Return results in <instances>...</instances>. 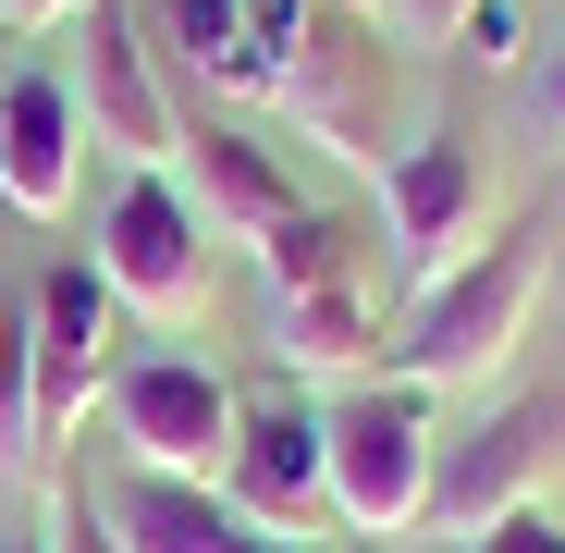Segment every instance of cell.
Returning a JSON list of instances; mask_svg holds the SVG:
<instances>
[{
    "label": "cell",
    "instance_id": "1",
    "mask_svg": "<svg viewBox=\"0 0 565 553\" xmlns=\"http://www.w3.org/2000/svg\"><path fill=\"white\" fill-rule=\"evenodd\" d=\"M541 222H516L504 246H480V258H455L443 284L418 296V320H406V382H480V369H504L516 357V332H529V296H541Z\"/></svg>",
    "mask_w": 565,
    "mask_h": 553
},
{
    "label": "cell",
    "instance_id": "2",
    "mask_svg": "<svg viewBox=\"0 0 565 553\" xmlns=\"http://www.w3.org/2000/svg\"><path fill=\"white\" fill-rule=\"evenodd\" d=\"M430 382H369L356 406H332V517L356 541H394L430 517Z\"/></svg>",
    "mask_w": 565,
    "mask_h": 553
},
{
    "label": "cell",
    "instance_id": "3",
    "mask_svg": "<svg viewBox=\"0 0 565 553\" xmlns=\"http://www.w3.org/2000/svg\"><path fill=\"white\" fill-rule=\"evenodd\" d=\"M99 284H111L124 308L172 320V332L210 308V210L184 198L172 172H124V198H111V222H99Z\"/></svg>",
    "mask_w": 565,
    "mask_h": 553
},
{
    "label": "cell",
    "instance_id": "4",
    "mask_svg": "<svg viewBox=\"0 0 565 553\" xmlns=\"http://www.w3.org/2000/svg\"><path fill=\"white\" fill-rule=\"evenodd\" d=\"M382 99H394V62H382V25L356 0H320L296 62H282V124L320 136L332 160H369L382 172Z\"/></svg>",
    "mask_w": 565,
    "mask_h": 553
},
{
    "label": "cell",
    "instance_id": "5",
    "mask_svg": "<svg viewBox=\"0 0 565 553\" xmlns=\"http://www.w3.org/2000/svg\"><path fill=\"white\" fill-rule=\"evenodd\" d=\"M74 124L124 148L136 172H172L184 124H172V86H160V50L136 25V0H86V74H74Z\"/></svg>",
    "mask_w": 565,
    "mask_h": 553
},
{
    "label": "cell",
    "instance_id": "6",
    "mask_svg": "<svg viewBox=\"0 0 565 553\" xmlns=\"http://www.w3.org/2000/svg\"><path fill=\"white\" fill-rule=\"evenodd\" d=\"M111 430L136 443V468H172V480H222L234 468V394H222V369H198V357L111 369Z\"/></svg>",
    "mask_w": 565,
    "mask_h": 553
},
{
    "label": "cell",
    "instance_id": "7",
    "mask_svg": "<svg viewBox=\"0 0 565 553\" xmlns=\"http://www.w3.org/2000/svg\"><path fill=\"white\" fill-rule=\"evenodd\" d=\"M222 492H234L246 529H282V541H296V529L332 504V418L296 406V394L234 406V468H222Z\"/></svg>",
    "mask_w": 565,
    "mask_h": 553
},
{
    "label": "cell",
    "instance_id": "8",
    "mask_svg": "<svg viewBox=\"0 0 565 553\" xmlns=\"http://www.w3.org/2000/svg\"><path fill=\"white\" fill-rule=\"evenodd\" d=\"M480 184H492V160L467 148V136H418V148L382 160V222H394V258L418 270V284H443V270L467 258Z\"/></svg>",
    "mask_w": 565,
    "mask_h": 553
},
{
    "label": "cell",
    "instance_id": "9",
    "mask_svg": "<svg viewBox=\"0 0 565 553\" xmlns=\"http://www.w3.org/2000/svg\"><path fill=\"white\" fill-rule=\"evenodd\" d=\"M553 430H565V406H504L480 443H443V468H430V529H455V541H480L492 517H516L529 504V480L553 468Z\"/></svg>",
    "mask_w": 565,
    "mask_h": 553
},
{
    "label": "cell",
    "instance_id": "10",
    "mask_svg": "<svg viewBox=\"0 0 565 553\" xmlns=\"http://www.w3.org/2000/svg\"><path fill=\"white\" fill-rule=\"evenodd\" d=\"M74 86L62 74H0V198L25 222H62L74 210Z\"/></svg>",
    "mask_w": 565,
    "mask_h": 553
},
{
    "label": "cell",
    "instance_id": "11",
    "mask_svg": "<svg viewBox=\"0 0 565 553\" xmlns=\"http://www.w3.org/2000/svg\"><path fill=\"white\" fill-rule=\"evenodd\" d=\"M99 517H111V541H124V553H246V517H234V492H222V480L136 468Z\"/></svg>",
    "mask_w": 565,
    "mask_h": 553
},
{
    "label": "cell",
    "instance_id": "12",
    "mask_svg": "<svg viewBox=\"0 0 565 553\" xmlns=\"http://www.w3.org/2000/svg\"><path fill=\"white\" fill-rule=\"evenodd\" d=\"M184 172H198V210L234 222V234H258V246L308 210V198H296V172H282L246 124H198V136H184Z\"/></svg>",
    "mask_w": 565,
    "mask_h": 553
},
{
    "label": "cell",
    "instance_id": "13",
    "mask_svg": "<svg viewBox=\"0 0 565 553\" xmlns=\"http://www.w3.org/2000/svg\"><path fill=\"white\" fill-rule=\"evenodd\" d=\"M148 50H172L184 74H210L222 99H282V62L246 50V0H148Z\"/></svg>",
    "mask_w": 565,
    "mask_h": 553
},
{
    "label": "cell",
    "instance_id": "14",
    "mask_svg": "<svg viewBox=\"0 0 565 553\" xmlns=\"http://www.w3.org/2000/svg\"><path fill=\"white\" fill-rule=\"evenodd\" d=\"M382 357V308H369V284H332V296H296L282 308V369H356Z\"/></svg>",
    "mask_w": 565,
    "mask_h": 553
},
{
    "label": "cell",
    "instance_id": "15",
    "mask_svg": "<svg viewBox=\"0 0 565 553\" xmlns=\"http://www.w3.org/2000/svg\"><path fill=\"white\" fill-rule=\"evenodd\" d=\"M356 246H369V234H356L344 210H296V222H282V234L258 246V258H270V296L296 308V296H332V284H356Z\"/></svg>",
    "mask_w": 565,
    "mask_h": 553
},
{
    "label": "cell",
    "instance_id": "16",
    "mask_svg": "<svg viewBox=\"0 0 565 553\" xmlns=\"http://www.w3.org/2000/svg\"><path fill=\"white\" fill-rule=\"evenodd\" d=\"M38 284H0V430L13 455H38Z\"/></svg>",
    "mask_w": 565,
    "mask_h": 553
},
{
    "label": "cell",
    "instance_id": "17",
    "mask_svg": "<svg viewBox=\"0 0 565 553\" xmlns=\"http://www.w3.org/2000/svg\"><path fill=\"white\" fill-rule=\"evenodd\" d=\"M467 553H565V529H553L541 504H516V517H492V529L467 541Z\"/></svg>",
    "mask_w": 565,
    "mask_h": 553
},
{
    "label": "cell",
    "instance_id": "18",
    "mask_svg": "<svg viewBox=\"0 0 565 553\" xmlns=\"http://www.w3.org/2000/svg\"><path fill=\"white\" fill-rule=\"evenodd\" d=\"M455 38H467V50H480V62H516V0H480V13H467Z\"/></svg>",
    "mask_w": 565,
    "mask_h": 553
},
{
    "label": "cell",
    "instance_id": "19",
    "mask_svg": "<svg viewBox=\"0 0 565 553\" xmlns=\"http://www.w3.org/2000/svg\"><path fill=\"white\" fill-rule=\"evenodd\" d=\"M50 553H124V541H111L99 504H62V517H50Z\"/></svg>",
    "mask_w": 565,
    "mask_h": 553
},
{
    "label": "cell",
    "instance_id": "20",
    "mask_svg": "<svg viewBox=\"0 0 565 553\" xmlns=\"http://www.w3.org/2000/svg\"><path fill=\"white\" fill-rule=\"evenodd\" d=\"M406 13H418V25H430V38H455V25H467V13H480V0H406Z\"/></svg>",
    "mask_w": 565,
    "mask_h": 553
},
{
    "label": "cell",
    "instance_id": "21",
    "mask_svg": "<svg viewBox=\"0 0 565 553\" xmlns=\"http://www.w3.org/2000/svg\"><path fill=\"white\" fill-rule=\"evenodd\" d=\"M541 124H553V148H565V50H553V74H541Z\"/></svg>",
    "mask_w": 565,
    "mask_h": 553
},
{
    "label": "cell",
    "instance_id": "22",
    "mask_svg": "<svg viewBox=\"0 0 565 553\" xmlns=\"http://www.w3.org/2000/svg\"><path fill=\"white\" fill-rule=\"evenodd\" d=\"M0 13H13V25H62V13H74V0H0Z\"/></svg>",
    "mask_w": 565,
    "mask_h": 553
},
{
    "label": "cell",
    "instance_id": "23",
    "mask_svg": "<svg viewBox=\"0 0 565 553\" xmlns=\"http://www.w3.org/2000/svg\"><path fill=\"white\" fill-rule=\"evenodd\" d=\"M246 553H320V541H282V529H246Z\"/></svg>",
    "mask_w": 565,
    "mask_h": 553
},
{
    "label": "cell",
    "instance_id": "24",
    "mask_svg": "<svg viewBox=\"0 0 565 553\" xmlns=\"http://www.w3.org/2000/svg\"><path fill=\"white\" fill-rule=\"evenodd\" d=\"M0 553H50V541H0Z\"/></svg>",
    "mask_w": 565,
    "mask_h": 553
},
{
    "label": "cell",
    "instance_id": "25",
    "mask_svg": "<svg viewBox=\"0 0 565 553\" xmlns=\"http://www.w3.org/2000/svg\"><path fill=\"white\" fill-rule=\"evenodd\" d=\"M356 13H382V0H356Z\"/></svg>",
    "mask_w": 565,
    "mask_h": 553
}]
</instances>
